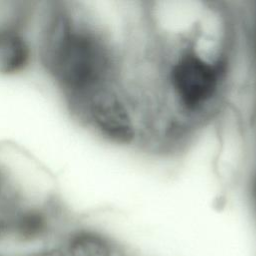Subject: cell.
<instances>
[{"mask_svg":"<svg viewBox=\"0 0 256 256\" xmlns=\"http://www.w3.org/2000/svg\"><path fill=\"white\" fill-rule=\"evenodd\" d=\"M235 24L230 8L214 2L164 1L152 10L145 56L161 147L186 140L224 105L235 60Z\"/></svg>","mask_w":256,"mask_h":256,"instance_id":"cell-1","label":"cell"},{"mask_svg":"<svg viewBox=\"0 0 256 256\" xmlns=\"http://www.w3.org/2000/svg\"><path fill=\"white\" fill-rule=\"evenodd\" d=\"M28 2L0 0V57L19 36Z\"/></svg>","mask_w":256,"mask_h":256,"instance_id":"cell-3","label":"cell"},{"mask_svg":"<svg viewBox=\"0 0 256 256\" xmlns=\"http://www.w3.org/2000/svg\"><path fill=\"white\" fill-rule=\"evenodd\" d=\"M247 34L249 57L251 59L252 67L256 73V6L252 8V11L250 12Z\"/></svg>","mask_w":256,"mask_h":256,"instance_id":"cell-4","label":"cell"},{"mask_svg":"<svg viewBox=\"0 0 256 256\" xmlns=\"http://www.w3.org/2000/svg\"><path fill=\"white\" fill-rule=\"evenodd\" d=\"M58 246L62 256H122L118 245L108 234L87 224L62 229Z\"/></svg>","mask_w":256,"mask_h":256,"instance_id":"cell-2","label":"cell"},{"mask_svg":"<svg viewBox=\"0 0 256 256\" xmlns=\"http://www.w3.org/2000/svg\"><path fill=\"white\" fill-rule=\"evenodd\" d=\"M251 193H252V202L256 211V172L252 178V183H251Z\"/></svg>","mask_w":256,"mask_h":256,"instance_id":"cell-5","label":"cell"}]
</instances>
